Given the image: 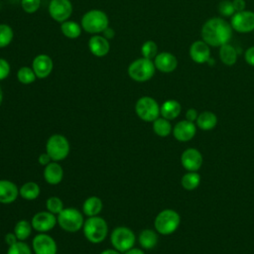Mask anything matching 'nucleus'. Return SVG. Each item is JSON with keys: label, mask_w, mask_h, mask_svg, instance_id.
Instances as JSON below:
<instances>
[{"label": "nucleus", "mask_w": 254, "mask_h": 254, "mask_svg": "<svg viewBox=\"0 0 254 254\" xmlns=\"http://www.w3.org/2000/svg\"><path fill=\"white\" fill-rule=\"evenodd\" d=\"M232 28L229 22L222 17H212L201 27V40L209 47H221L229 43L232 37Z\"/></svg>", "instance_id": "obj_1"}, {"label": "nucleus", "mask_w": 254, "mask_h": 254, "mask_svg": "<svg viewBox=\"0 0 254 254\" xmlns=\"http://www.w3.org/2000/svg\"><path fill=\"white\" fill-rule=\"evenodd\" d=\"M83 235L87 241L93 244L103 242L108 234V224L99 215L87 217L82 226Z\"/></svg>", "instance_id": "obj_2"}, {"label": "nucleus", "mask_w": 254, "mask_h": 254, "mask_svg": "<svg viewBox=\"0 0 254 254\" xmlns=\"http://www.w3.org/2000/svg\"><path fill=\"white\" fill-rule=\"evenodd\" d=\"M82 30L91 35L102 33L109 25V19L105 12L92 9L83 14L80 20Z\"/></svg>", "instance_id": "obj_3"}, {"label": "nucleus", "mask_w": 254, "mask_h": 254, "mask_svg": "<svg viewBox=\"0 0 254 254\" xmlns=\"http://www.w3.org/2000/svg\"><path fill=\"white\" fill-rule=\"evenodd\" d=\"M156 71L153 60L139 58L133 61L127 68V73L131 79L137 82H145L150 80Z\"/></svg>", "instance_id": "obj_4"}, {"label": "nucleus", "mask_w": 254, "mask_h": 254, "mask_svg": "<svg viewBox=\"0 0 254 254\" xmlns=\"http://www.w3.org/2000/svg\"><path fill=\"white\" fill-rule=\"evenodd\" d=\"M58 224L66 232H77L82 229L84 218L82 211L74 207H64L58 215Z\"/></svg>", "instance_id": "obj_5"}, {"label": "nucleus", "mask_w": 254, "mask_h": 254, "mask_svg": "<svg viewBox=\"0 0 254 254\" xmlns=\"http://www.w3.org/2000/svg\"><path fill=\"white\" fill-rule=\"evenodd\" d=\"M70 151V145L67 138L62 134H54L49 137L46 143V152L52 161L61 162L64 160Z\"/></svg>", "instance_id": "obj_6"}, {"label": "nucleus", "mask_w": 254, "mask_h": 254, "mask_svg": "<svg viewBox=\"0 0 254 254\" xmlns=\"http://www.w3.org/2000/svg\"><path fill=\"white\" fill-rule=\"evenodd\" d=\"M181 222L179 213L174 209H164L160 211L154 221L155 229L158 233L163 235H169L175 232Z\"/></svg>", "instance_id": "obj_7"}, {"label": "nucleus", "mask_w": 254, "mask_h": 254, "mask_svg": "<svg viewBox=\"0 0 254 254\" xmlns=\"http://www.w3.org/2000/svg\"><path fill=\"white\" fill-rule=\"evenodd\" d=\"M110 242L114 249L121 253L134 247L136 242V236L133 230L127 226H117L110 234Z\"/></svg>", "instance_id": "obj_8"}, {"label": "nucleus", "mask_w": 254, "mask_h": 254, "mask_svg": "<svg viewBox=\"0 0 254 254\" xmlns=\"http://www.w3.org/2000/svg\"><path fill=\"white\" fill-rule=\"evenodd\" d=\"M137 116L145 122H153L160 116V105L151 96H142L135 103Z\"/></svg>", "instance_id": "obj_9"}, {"label": "nucleus", "mask_w": 254, "mask_h": 254, "mask_svg": "<svg viewBox=\"0 0 254 254\" xmlns=\"http://www.w3.org/2000/svg\"><path fill=\"white\" fill-rule=\"evenodd\" d=\"M229 23L235 32L240 34L251 33L254 31V12L250 10L235 12L231 16Z\"/></svg>", "instance_id": "obj_10"}, {"label": "nucleus", "mask_w": 254, "mask_h": 254, "mask_svg": "<svg viewBox=\"0 0 254 254\" xmlns=\"http://www.w3.org/2000/svg\"><path fill=\"white\" fill-rule=\"evenodd\" d=\"M50 17L58 22L63 23L69 19L72 14V4L70 0H51L48 7Z\"/></svg>", "instance_id": "obj_11"}, {"label": "nucleus", "mask_w": 254, "mask_h": 254, "mask_svg": "<svg viewBox=\"0 0 254 254\" xmlns=\"http://www.w3.org/2000/svg\"><path fill=\"white\" fill-rule=\"evenodd\" d=\"M31 224L38 233H47L58 224L57 215L48 210L38 211L33 215Z\"/></svg>", "instance_id": "obj_12"}, {"label": "nucleus", "mask_w": 254, "mask_h": 254, "mask_svg": "<svg viewBox=\"0 0 254 254\" xmlns=\"http://www.w3.org/2000/svg\"><path fill=\"white\" fill-rule=\"evenodd\" d=\"M32 250L35 254H57L56 240L47 233H38L32 240Z\"/></svg>", "instance_id": "obj_13"}, {"label": "nucleus", "mask_w": 254, "mask_h": 254, "mask_svg": "<svg viewBox=\"0 0 254 254\" xmlns=\"http://www.w3.org/2000/svg\"><path fill=\"white\" fill-rule=\"evenodd\" d=\"M32 68L37 78H46L53 71L54 62L49 55L40 54L33 59Z\"/></svg>", "instance_id": "obj_14"}, {"label": "nucleus", "mask_w": 254, "mask_h": 254, "mask_svg": "<svg viewBox=\"0 0 254 254\" xmlns=\"http://www.w3.org/2000/svg\"><path fill=\"white\" fill-rule=\"evenodd\" d=\"M189 55L195 64H205L210 60V48L204 41L197 40L190 46Z\"/></svg>", "instance_id": "obj_15"}, {"label": "nucleus", "mask_w": 254, "mask_h": 254, "mask_svg": "<svg viewBox=\"0 0 254 254\" xmlns=\"http://www.w3.org/2000/svg\"><path fill=\"white\" fill-rule=\"evenodd\" d=\"M153 62L156 69L163 73L173 72L178 66V59L170 52L158 53Z\"/></svg>", "instance_id": "obj_16"}, {"label": "nucleus", "mask_w": 254, "mask_h": 254, "mask_svg": "<svg viewBox=\"0 0 254 254\" xmlns=\"http://www.w3.org/2000/svg\"><path fill=\"white\" fill-rule=\"evenodd\" d=\"M181 163L189 172H196L202 165V156L198 150L190 148L183 152Z\"/></svg>", "instance_id": "obj_17"}, {"label": "nucleus", "mask_w": 254, "mask_h": 254, "mask_svg": "<svg viewBox=\"0 0 254 254\" xmlns=\"http://www.w3.org/2000/svg\"><path fill=\"white\" fill-rule=\"evenodd\" d=\"M19 187L9 180H0V203H13L19 196Z\"/></svg>", "instance_id": "obj_18"}, {"label": "nucleus", "mask_w": 254, "mask_h": 254, "mask_svg": "<svg viewBox=\"0 0 254 254\" xmlns=\"http://www.w3.org/2000/svg\"><path fill=\"white\" fill-rule=\"evenodd\" d=\"M87 45L90 53L97 58H103L107 56L110 51L109 41L100 34L92 35L89 38Z\"/></svg>", "instance_id": "obj_19"}, {"label": "nucleus", "mask_w": 254, "mask_h": 254, "mask_svg": "<svg viewBox=\"0 0 254 254\" xmlns=\"http://www.w3.org/2000/svg\"><path fill=\"white\" fill-rule=\"evenodd\" d=\"M195 131L196 128L193 122H190L189 120H183L175 125L173 129V134L178 141L188 142L193 138V136L195 135Z\"/></svg>", "instance_id": "obj_20"}, {"label": "nucleus", "mask_w": 254, "mask_h": 254, "mask_svg": "<svg viewBox=\"0 0 254 254\" xmlns=\"http://www.w3.org/2000/svg\"><path fill=\"white\" fill-rule=\"evenodd\" d=\"M45 181L52 186L59 185L64 179V170L63 167L59 164V162L52 161L48 164L43 172Z\"/></svg>", "instance_id": "obj_21"}, {"label": "nucleus", "mask_w": 254, "mask_h": 254, "mask_svg": "<svg viewBox=\"0 0 254 254\" xmlns=\"http://www.w3.org/2000/svg\"><path fill=\"white\" fill-rule=\"evenodd\" d=\"M103 207V202L100 197L91 195L87 197L82 203V213L87 217L98 215Z\"/></svg>", "instance_id": "obj_22"}, {"label": "nucleus", "mask_w": 254, "mask_h": 254, "mask_svg": "<svg viewBox=\"0 0 254 254\" xmlns=\"http://www.w3.org/2000/svg\"><path fill=\"white\" fill-rule=\"evenodd\" d=\"M182 111V106L179 101L175 99H168L160 106V113L162 117L173 120L177 118Z\"/></svg>", "instance_id": "obj_23"}, {"label": "nucleus", "mask_w": 254, "mask_h": 254, "mask_svg": "<svg viewBox=\"0 0 254 254\" xmlns=\"http://www.w3.org/2000/svg\"><path fill=\"white\" fill-rule=\"evenodd\" d=\"M218 55H219V59L222 62V64L227 66L234 65L238 59V54H237L236 49L229 43L219 47Z\"/></svg>", "instance_id": "obj_24"}, {"label": "nucleus", "mask_w": 254, "mask_h": 254, "mask_svg": "<svg viewBox=\"0 0 254 254\" xmlns=\"http://www.w3.org/2000/svg\"><path fill=\"white\" fill-rule=\"evenodd\" d=\"M41 193L40 186L35 182H27L19 188V194L26 200H34Z\"/></svg>", "instance_id": "obj_25"}, {"label": "nucleus", "mask_w": 254, "mask_h": 254, "mask_svg": "<svg viewBox=\"0 0 254 254\" xmlns=\"http://www.w3.org/2000/svg\"><path fill=\"white\" fill-rule=\"evenodd\" d=\"M61 32L68 39H77L82 32V27L79 23L71 20H66L61 23Z\"/></svg>", "instance_id": "obj_26"}, {"label": "nucleus", "mask_w": 254, "mask_h": 254, "mask_svg": "<svg viewBox=\"0 0 254 254\" xmlns=\"http://www.w3.org/2000/svg\"><path fill=\"white\" fill-rule=\"evenodd\" d=\"M139 244L143 249H153L158 243L157 232L152 229H144L139 234Z\"/></svg>", "instance_id": "obj_27"}, {"label": "nucleus", "mask_w": 254, "mask_h": 254, "mask_svg": "<svg viewBox=\"0 0 254 254\" xmlns=\"http://www.w3.org/2000/svg\"><path fill=\"white\" fill-rule=\"evenodd\" d=\"M217 123L216 115L211 111H203L198 114L196 119V125L204 131L211 130L215 127Z\"/></svg>", "instance_id": "obj_28"}, {"label": "nucleus", "mask_w": 254, "mask_h": 254, "mask_svg": "<svg viewBox=\"0 0 254 254\" xmlns=\"http://www.w3.org/2000/svg\"><path fill=\"white\" fill-rule=\"evenodd\" d=\"M32 230H33V227H32L31 221H28L26 219H20L16 222L13 232L17 236L18 240L25 241L30 237Z\"/></svg>", "instance_id": "obj_29"}, {"label": "nucleus", "mask_w": 254, "mask_h": 254, "mask_svg": "<svg viewBox=\"0 0 254 254\" xmlns=\"http://www.w3.org/2000/svg\"><path fill=\"white\" fill-rule=\"evenodd\" d=\"M153 131L160 137H167L173 131L170 120L164 117H158L153 121Z\"/></svg>", "instance_id": "obj_30"}, {"label": "nucleus", "mask_w": 254, "mask_h": 254, "mask_svg": "<svg viewBox=\"0 0 254 254\" xmlns=\"http://www.w3.org/2000/svg\"><path fill=\"white\" fill-rule=\"evenodd\" d=\"M200 183V176L196 172H189L182 178L181 184L185 190H192L198 187Z\"/></svg>", "instance_id": "obj_31"}, {"label": "nucleus", "mask_w": 254, "mask_h": 254, "mask_svg": "<svg viewBox=\"0 0 254 254\" xmlns=\"http://www.w3.org/2000/svg\"><path fill=\"white\" fill-rule=\"evenodd\" d=\"M16 76H17L18 81L21 82L22 84H31L37 78L33 68L29 67V66H22V67H20L17 70Z\"/></svg>", "instance_id": "obj_32"}, {"label": "nucleus", "mask_w": 254, "mask_h": 254, "mask_svg": "<svg viewBox=\"0 0 254 254\" xmlns=\"http://www.w3.org/2000/svg\"><path fill=\"white\" fill-rule=\"evenodd\" d=\"M14 38V32L8 24H0V49L6 48L11 44Z\"/></svg>", "instance_id": "obj_33"}, {"label": "nucleus", "mask_w": 254, "mask_h": 254, "mask_svg": "<svg viewBox=\"0 0 254 254\" xmlns=\"http://www.w3.org/2000/svg\"><path fill=\"white\" fill-rule=\"evenodd\" d=\"M141 54H142L143 58H146L149 60H154L155 57L158 55L157 44L152 40H148V41L144 42L141 47Z\"/></svg>", "instance_id": "obj_34"}, {"label": "nucleus", "mask_w": 254, "mask_h": 254, "mask_svg": "<svg viewBox=\"0 0 254 254\" xmlns=\"http://www.w3.org/2000/svg\"><path fill=\"white\" fill-rule=\"evenodd\" d=\"M46 208L48 211L58 215L64 207L63 200L59 196H50L46 200Z\"/></svg>", "instance_id": "obj_35"}, {"label": "nucleus", "mask_w": 254, "mask_h": 254, "mask_svg": "<svg viewBox=\"0 0 254 254\" xmlns=\"http://www.w3.org/2000/svg\"><path fill=\"white\" fill-rule=\"evenodd\" d=\"M7 254H32V249L25 241L18 240L16 243L8 246Z\"/></svg>", "instance_id": "obj_36"}, {"label": "nucleus", "mask_w": 254, "mask_h": 254, "mask_svg": "<svg viewBox=\"0 0 254 254\" xmlns=\"http://www.w3.org/2000/svg\"><path fill=\"white\" fill-rule=\"evenodd\" d=\"M218 13L219 15L224 18V17H230L235 13L233 4H232V0H221L218 3V7H217Z\"/></svg>", "instance_id": "obj_37"}, {"label": "nucleus", "mask_w": 254, "mask_h": 254, "mask_svg": "<svg viewBox=\"0 0 254 254\" xmlns=\"http://www.w3.org/2000/svg\"><path fill=\"white\" fill-rule=\"evenodd\" d=\"M41 0H21L22 9L28 13L33 14L40 9Z\"/></svg>", "instance_id": "obj_38"}, {"label": "nucleus", "mask_w": 254, "mask_h": 254, "mask_svg": "<svg viewBox=\"0 0 254 254\" xmlns=\"http://www.w3.org/2000/svg\"><path fill=\"white\" fill-rule=\"evenodd\" d=\"M11 66L8 61H6L3 58H0V81L7 78L10 74Z\"/></svg>", "instance_id": "obj_39"}, {"label": "nucleus", "mask_w": 254, "mask_h": 254, "mask_svg": "<svg viewBox=\"0 0 254 254\" xmlns=\"http://www.w3.org/2000/svg\"><path fill=\"white\" fill-rule=\"evenodd\" d=\"M244 60H245V62L249 65L254 66V46L249 47L245 51V53H244Z\"/></svg>", "instance_id": "obj_40"}, {"label": "nucleus", "mask_w": 254, "mask_h": 254, "mask_svg": "<svg viewBox=\"0 0 254 254\" xmlns=\"http://www.w3.org/2000/svg\"><path fill=\"white\" fill-rule=\"evenodd\" d=\"M232 4L235 12H240L246 10V1L245 0H232Z\"/></svg>", "instance_id": "obj_41"}, {"label": "nucleus", "mask_w": 254, "mask_h": 254, "mask_svg": "<svg viewBox=\"0 0 254 254\" xmlns=\"http://www.w3.org/2000/svg\"><path fill=\"white\" fill-rule=\"evenodd\" d=\"M38 161H39V164H40L41 166L46 167L48 164H50V163L52 162V159H51V157L49 156V154H48L47 152H45V153L40 154V156H39V158H38Z\"/></svg>", "instance_id": "obj_42"}, {"label": "nucleus", "mask_w": 254, "mask_h": 254, "mask_svg": "<svg viewBox=\"0 0 254 254\" xmlns=\"http://www.w3.org/2000/svg\"><path fill=\"white\" fill-rule=\"evenodd\" d=\"M197 116H198V113H197V111H196L194 108H190V109H188V111H187V113H186V118H187V120H189V121H190V122H193L194 120L196 121Z\"/></svg>", "instance_id": "obj_43"}, {"label": "nucleus", "mask_w": 254, "mask_h": 254, "mask_svg": "<svg viewBox=\"0 0 254 254\" xmlns=\"http://www.w3.org/2000/svg\"><path fill=\"white\" fill-rule=\"evenodd\" d=\"M4 240H5V242L7 243V245L10 246V245L16 243V242L18 241V238H17V236L15 235L14 232H8V233L5 235Z\"/></svg>", "instance_id": "obj_44"}, {"label": "nucleus", "mask_w": 254, "mask_h": 254, "mask_svg": "<svg viewBox=\"0 0 254 254\" xmlns=\"http://www.w3.org/2000/svg\"><path fill=\"white\" fill-rule=\"evenodd\" d=\"M101 34H102V36H103L104 38H106V39L109 41V40H112V39L114 38V36H115V31H114L111 27L108 26Z\"/></svg>", "instance_id": "obj_45"}, {"label": "nucleus", "mask_w": 254, "mask_h": 254, "mask_svg": "<svg viewBox=\"0 0 254 254\" xmlns=\"http://www.w3.org/2000/svg\"><path fill=\"white\" fill-rule=\"evenodd\" d=\"M123 254H145V252L142 249H140V248L132 247L131 249H129L126 252H124Z\"/></svg>", "instance_id": "obj_46"}, {"label": "nucleus", "mask_w": 254, "mask_h": 254, "mask_svg": "<svg viewBox=\"0 0 254 254\" xmlns=\"http://www.w3.org/2000/svg\"><path fill=\"white\" fill-rule=\"evenodd\" d=\"M100 254H123L120 251L114 249V248H109V249H105L103 251L100 252Z\"/></svg>", "instance_id": "obj_47"}, {"label": "nucleus", "mask_w": 254, "mask_h": 254, "mask_svg": "<svg viewBox=\"0 0 254 254\" xmlns=\"http://www.w3.org/2000/svg\"><path fill=\"white\" fill-rule=\"evenodd\" d=\"M3 97H4V95H3V90H2V87L0 86V106L2 105V102H3Z\"/></svg>", "instance_id": "obj_48"}]
</instances>
